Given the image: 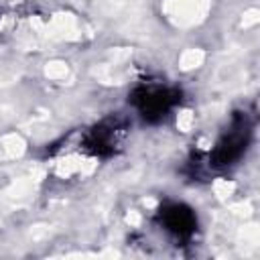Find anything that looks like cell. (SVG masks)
I'll return each instance as SVG.
<instances>
[{"label":"cell","mask_w":260,"mask_h":260,"mask_svg":"<svg viewBox=\"0 0 260 260\" xmlns=\"http://www.w3.org/2000/svg\"><path fill=\"white\" fill-rule=\"evenodd\" d=\"M179 93L173 89H162V87H150V89H138L136 91V106L140 110V114L148 120H158L162 118L173 104L177 102Z\"/></svg>","instance_id":"obj_1"},{"label":"cell","mask_w":260,"mask_h":260,"mask_svg":"<svg viewBox=\"0 0 260 260\" xmlns=\"http://www.w3.org/2000/svg\"><path fill=\"white\" fill-rule=\"evenodd\" d=\"M248 134L250 126L246 124V120H236L232 130H228V134L219 140L213 152V165H232L236 158H240L248 144Z\"/></svg>","instance_id":"obj_2"},{"label":"cell","mask_w":260,"mask_h":260,"mask_svg":"<svg viewBox=\"0 0 260 260\" xmlns=\"http://www.w3.org/2000/svg\"><path fill=\"white\" fill-rule=\"evenodd\" d=\"M162 221L167 225L169 232H173L175 236H189L195 228V217L191 213V209L183 207V205H171L162 211Z\"/></svg>","instance_id":"obj_3"},{"label":"cell","mask_w":260,"mask_h":260,"mask_svg":"<svg viewBox=\"0 0 260 260\" xmlns=\"http://www.w3.org/2000/svg\"><path fill=\"white\" fill-rule=\"evenodd\" d=\"M116 136H118V128H116V124H114V126H106V124H102V126H98V128L89 134V146L93 148V152L102 154V152L114 148V144H116Z\"/></svg>","instance_id":"obj_4"}]
</instances>
